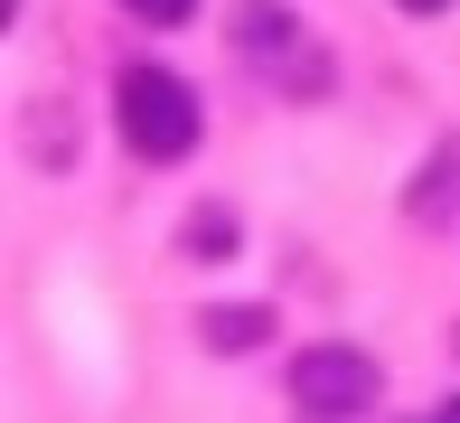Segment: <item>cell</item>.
<instances>
[{"label":"cell","mask_w":460,"mask_h":423,"mask_svg":"<svg viewBox=\"0 0 460 423\" xmlns=\"http://www.w3.org/2000/svg\"><path fill=\"white\" fill-rule=\"evenodd\" d=\"M263 329H273V310H207V320H198V338H207V348H226V357L263 348Z\"/></svg>","instance_id":"obj_4"},{"label":"cell","mask_w":460,"mask_h":423,"mask_svg":"<svg viewBox=\"0 0 460 423\" xmlns=\"http://www.w3.org/2000/svg\"><path fill=\"white\" fill-rule=\"evenodd\" d=\"M235 48L263 85H282L291 104H320L329 94V48L310 38V19L291 0H235Z\"/></svg>","instance_id":"obj_2"},{"label":"cell","mask_w":460,"mask_h":423,"mask_svg":"<svg viewBox=\"0 0 460 423\" xmlns=\"http://www.w3.org/2000/svg\"><path fill=\"white\" fill-rule=\"evenodd\" d=\"M179 245L198 254V264H226V254H235V217H226V207H198V217L179 226Z\"/></svg>","instance_id":"obj_5"},{"label":"cell","mask_w":460,"mask_h":423,"mask_svg":"<svg viewBox=\"0 0 460 423\" xmlns=\"http://www.w3.org/2000/svg\"><path fill=\"white\" fill-rule=\"evenodd\" d=\"M432 423H460V405H442V414H432Z\"/></svg>","instance_id":"obj_8"},{"label":"cell","mask_w":460,"mask_h":423,"mask_svg":"<svg viewBox=\"0 0 460 423\" xmlns=\"http://www.w3.org/2000/svg\"><path fill=\"white\" fill-rule=\"evenodd\" d=\"M394 10H413V19H432V10H451V0H394Z\"/></svg>","instance_id":"obj_7"},{"label":"cell","mask_w":460,"mask_h":423,"mask_svg":"<svg viewBox=\"0 0 460 423\" xmlns=\"http://www.w3.org/2000/svg\"><path fill=\"white\" fill-rule=\"evenodd\" d=\"M376 395H385V367H376L367 348H348V338H320V348H301V357H291V405H301V414H320V423L367 414Z\"/></svg>","instance_id":"obj_3"},{"label":"cell","mask_w":460,"mask_h":423,"mask_svg":"<svg viewBox=\"0 0 460 423\" xmlns=\"http://www.w3.org/2000/svg\"><path fill=\"white\" fill-rule=\"evenodd\" d=\"M122 10H132V19H151V29H179L198 0H122Z\"/></svg>","instance_id":"obj_6"},{"label":"cell","mask_w":460,"mask_h":423,"mask_svg":"<svg viewBox=\"0 0 460 423\" xmlns=\"http://www.w3.org/2000/svg\"><path fill=\"white\" fill-rule=\"evenodd\" d=\"M113 122H122V141H132L141 160H188L198 132H207V104H198V85L170 76V67H122L113 76Z\"/></svg>","instance_id":"obj_1"}]
</instances>
